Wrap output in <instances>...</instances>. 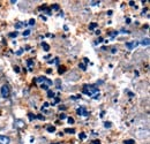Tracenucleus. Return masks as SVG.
I'll use <instances>...</instances> for the list:
<instances>
[{
	"instance_id": "obj_26",
	"label": "nucleus",
	"mask_w": 150,
	"mask_h": 144,
	"mask_svg": "<svg viewBox=\"0 0 150 144\" xmlns=\"http://www.w3.org/2000/svg\"><path fill=\"white\" fill-rule=\"evenodd\" d=\"M60 119H61V120H62V119H66V115H65L64 113H62V114H60Z\"/></svg>"
},
{
	"instance_id": "obj_1",
	"label": "nucleus",
	"mask_w": 150,
	"mask_h": 144,
	"mask_svg": "<svg viewBox=\"0 0 150 144\" xmlns=\"http://www.w3.org/2000/svg\"><path fill=\"white\" fill-rule=\"evenodd\" d=\"M36 82L39 83L40 88H42V89H44V90H47V89H49V87L52 84V82H51L50 80H47L46 77H43V76L37 77V78H36Z\"/></svg>"
},
{
	"instance_id": "obj_24",
	"label": "nucleus",
	"mask_w": 150,
	"mask_h": 144,
	"mask_svg": "<svg viewBox=\"0 0 150 144\" xmlns=\"http://www.w3.org/2000/svg\"><path fill=\"white\" fill-rule=\"evenodd\" d=\"M104 126L106 127V128H110V127H111V124H110V122H105Z\"/></svg>"
},
{
	"instance_id": "obj_28",
	"label": "nucleus",
	"mask_w": 150,
	"mask_h": 144,
	"mask_svg": "<svg viewBox=\"0 0 150 144\" xmlns=\"http://www.w3.org/2000/svg\"><path fill=\"white\" fill-rule=\"evenodd\" d=\"M14 71H15L16 73H19L20 72V68L18 67V66H15V67H14Z\"/></svg>"
},
{
	"instance_id": "obj_20",
	"label": "nucleus",
	"mask_w": 150,
	"mask_h": 144,
	"mask_svg": "<svg viewBox=\"0 0 150 144\" xmlns=\"http://www.w3.org/2000/svg\"><path fill=\"white\" fill-rule=\"evenodd\" d=\"M79 137H80V138H81V140H84V138H86V134H84V133H81V134H80V136H79Z\"/></svg>"
},
{
	"instance_id": "obj_18",
	"label": "nucleus",
	"mask_w": 150,
	"mask_h": 144,
	"mask_svg": "<svg viewBox=\"0 0 150 144\" xmlns=\"http://www.w3.org/2000/svg\"><path fill=\"white\" fill-rule=\"evenodd\" d=\"M65 71H66V68H65L64 66H61V67L59 68V73H60V74H61V73H65Z\"/></svg>"
},
{
	"instance_id": "obj_3",
	"label": "nucleus",
	"mask_w": 150,
	"mask_h": 144,
	"mask_svg": "<svg viewBox=\"0 0 150 144\" xmlns=\"http://www.w3.org/2000/svg\"><path fill=\"white\" fill-rule=\"evenodd\" d=\"M9 95H11L9 87H8L7 84H4V85L1 87V96H2L4 98H7V97H9Z\"/></svg>"
},
{
	"instance_id": "obj_2",
	"label": "nucleus",
	"mask_w": 150,
	"mask_h": 144,
	"mask_svg": "<svg viewBox=\"0 0 150 144\" xmlns=\"http://www.w3.org/2000/svg\"><path fill=\"white\" fill-rule=\"evenodd\" d=\"M82 92H83L84 95L89 96V97H93V95H94V93L98 92V89H97L95 85H88V84H86V85L83 87Z\"/></svg>"
},
{
	"instance_id": "obj_7",
	"label": "nucleus",
	"mask_w": 150,
	"mask_h": 144,
	"mask_svg": "<svg viewBox=\"0 0 150 144\" xmlns=\"http://www.w3.org/2000/svg\"><path fill=\"white\" fill-rule=\"evenodd\" d=\"M14 125H15L16 128H22V127H24V122H23L22 120H16Z\"/></svg>"
},
{
	"instance_id": "obj_33",
	"label": "nucleus",
	"mask_w": 150,
	"mask_h": 144,
	"mask_svg": "<svg viewBox=\"0 0 150 144\" xmlns=\"http://www.w3.org/2000/svg\"><path fill=\"white\" fill-rule=\"evenodd\" d=\"M49 106V103H44V107H47Z\"/></svg>"
},
{
	"instance_id": "obj_30",
	"label": "nucleus",
	"mask_w": 150,
	"mask_h": 144,
	"mask_svg": "<svg viewBox=\"0 0 150 144\" xmlns=\"http://www.w3.org/2000/svg\"><path fill=\"white\" fill-rule=\"evenodd\" d=\"M22 52H23V50H19V51H18V52H16V54H19V55H20V54L22 53Z\"/></svg>"
},
{
	"instance_id": "obj_27",
	"label": "nucleus",
	"mask_w": 150,
	"mask_h": 144,
	"mask_svg": "<svg viewBox=\"0 0 150 144\" xmlns=\"http://www.w3.org/2000/svg\"><path fill=\"white\" fill-rule=\"evenodd\" d=\"M52 8H53V9H59V6H58V5H53V6H52Z\"/></svg>"
},
{
	"instance_id": "obj_29",
	"label": "nucleus",
	"mask_w": 150,
	"mask_h": 144,
	"mask_svg": "<svg viewBox=\"0 0 150 144\" xmlns=\"http://www.w3.org/2000/svg\"><path fill=\"white\" fill-rule=\"evenodd\" d=\"M93 144H100V142H99L98 140H96V141H94V142H93Z\"/></svg>"
},
{
	"instance_id": "obj_14",
	"label": "nucleus",
	"mask_w": 150,
	"mask_h": 144,
	"mask_svg": "<svg viewBox=\"0 0 150 144\" xmlns=\"http://www.w3.org/2000/svg\"><path fill=\"white\" fill-rule=\"evenodd\" d=\"M67 121H68V124H69V125H73V124H75L74 119H73L72 116H69V118L67 119Z\"/></svg>"
},
{
	"instance_id": "obj_12",
	"label": "nucleus",
	"mask_w": 150,
	"mask_h": 144,
	"mask_svg": "<svg viewBox=\"0 0 150 144\" xmlns=\"http://www.w3.org/2000/svg\"><path fill=\"white\" fill-rule=\"evenodd\" d=\"M28 67H29L30 69L34 67V61H33V60H28Z\"/></svg>"
},
{
	"instance_id": "obj_6",
	"label": "nucleus",
	"mask_w": 150,
	"mask_h": 144,
	"mask_svg": "<svg viewBox=\"0 0 150 144\" xmlns=\"http://www.w3.org/2000/svg\"><path fill=\"white\" fill-rule=\"evenodd\" d=\"M76 112H77V114H79V115H86V116L88 115V112H87L83 107L77 108V111H76Z\"/></svg>"
},
{
	"instance_id": "obj_13",
	"label": "nucleus",
	"mask_w": 150,
	"mask_h": 144,
	"mask_svg": "<svg viewBox=\"0 0 150 144\" xmlns=\"http://www.w3.org/2000/svg\"><path fill=\"white\" fill-rule=\"evenodd\" d=\"M47 97H49V98H53V97H54V93H53V91H47Z\"/></svg>"
},
{
	"instance_id": "obj_11",
	"label": "nucleus",
	"mask_w": 150,
	"mask_h": 144,
	"mask_svg": "<svg viewBox=\"0 0 150 144\" xmlns=\"http://www.w3.org/2000/svg\"><path fill=\"white\" fill-rule=\"evenodd\" d=\"M47 131H49V133H54V131H56V127H53V126L47 127Z\"/></svg>"
},
{
	"instance_id": "obj_23",
	"label": "nucleus",
	"mask_w": 150,
	"mask_h": 144,
	"mask_svg": "<svg viewBox=\"0 0 150 144\" xmlns=\"http://www.w3.org/2000/svg\"><path fill=\"white\" fill-rule=\"evenodd\" d=\"M30 34V30H25L24 32H23V36H28Z\"/></svg>"
},
{
	"instance_id": "obj_35",
	"label": "nucleus",
	"mask_w": 150,
	"mask_h": 144,
	"mask_svg": "<svg viewBox=\"0 0 150 144\" xmlns=\"http://www.w3.org/2000/svg\"><path fill=\"white\" fill-rule=\"evenodd\" d=\"M40 18H43V21H46V18H45V16H43V15H42V16H40Z\"/></svg>"
},
{
	"instance_id": "obj_32",
	"label": "nucleus",
	"mask_w": 150,
	"mask_h": 144,
	"mask_svg": "<svg viewBox=\"0 0 150 144\" xmlns=\"http://www.w3.org/2000/svg\"><path fill=\"white\" fill-rule=\"evenodd\" d=\"M126 22L127 23H131V18H126Z\"/></svg>"
},
{
	"instance_id": "obj_9",
	"label": "nucleus",
	"mask_w": 150,
	"mask_h": 144,
	"mask_svg": "<svg viewBox=\"0 0 150 144\" xmlns=\"http://www.w3.org/2000/svg\"><path fill=\"white\" fill-rule=\"evenodd\" d=\"M65 131H66V133H68V134H74L75 129L74 128H66V129H65Z\"/></svg>"
},
{
	"instance_id": "obj_22",
	"label": "nucleus",
	"mask_w": 150,
	"mask_h": 144,
	"mask_svg": "<svg viewBox=\"0 0 150 144\" xmlns=\"http://www.w3.org/2000/svg\"><path fill=\"white\" fill-rule=\"evenodd\" d=\"M22 25H24V23H18V24L15 25V28H16V29H19V28H21Z\"/></svg>"
},
{
	"instance_id": "obj_15",
	"label": "nucleus",
	"mask_w": 150,
	"mask_h": 144,
	"mask_svg": "<svg viewBox=\"0 0 150 144\" xmlns=\"http://www.w3.org/2000/svg\"><path fill=\"white\" fill-rule=\"evenodd\" d=\"M95 28H97V23H91V24L89 25V29H90V30H94Z\"/></svg>"
},
{
	"instance_id": "obj_34",
	"label": "nucleus",
	"mask_w": 150,
	"mask_h": 144,
	"mask_svg": "<svg viewBox=\"0 0 150 144\" xmlns=\"http://www.w3.org/2000/svg\"><path fill=\"white\" fill-rule=\"evenodd\" d=\"M129 5H131V6H134V1H129Z\"/></svg>"
},
{
	"instance_id": "obj_16",
	"label": "nucleus",
	"mask_w": 150,
	"mask_h": 144,
	"mask_svg": "<svg viewBox=\"0 0 150 144\" xmlns=\"http://www.w3.org/2000/svg\"><path fill=\"white\" fill-rule=\"evenodd\" d=\"M79 67H80L82 71H86V69H87V67H86V65H84V64H80V65H79Z\"/></svg>"
},
{
	"instance_id": "obj_10",
	"label": "nucleus",
	"mask_w": 150,
	"mask_h": 144,
	"mask_svg": "<svg viewBox=\"0 0 150 144\" xmlns=\"http://www.w3.org/2000/svg\"><path fill=\"white\" fill-rule=\"evenodd\" d=\"M141 44H142V45H147V46H148V45H149V38H144L143 40H141Z\"/></svg>"
},
{
	"instance_id": "obj_25",
	"label": "nucleus",
	"mask_w": 150,
	"mask_h": 144,
	"mask_svg": "<svg viewBox=\"0 0 150 144\" xmlns=\"http://www.w3.org/2000/svg\"><path fill=\"white\" fill-rule=\"evenodd\" d=\"M28 115H29V119H30V120H33V119H35V116H34V115H33L31 113H29Z\"/></svg>"
},
{
	"instance_id": "obj_5",
	"label": "nucleus",
	"mask_w": 150,
	"mask_h": 144,
	"mask_svg": "<svg viewBox=\"0 0 150 144\" xmlns=\"http://www.w3.org/2000/svg\"><path fill=\"white\" fill-rule=\"evenodd\" d=\"M136 46H137V42H128V43H126V47L128 50H133Z\"/></svg>"
},
{
	"instance_id": "obj_4",
	"label": "nucleus",
	"mask_w": 150,
	"mask_h": 144,
	"mask_svg": "<svg viewBox=\"0 0 150 144\" xmlns=\"http://www.w3.org/2000/svg\"><path fill=\"white\" fill-rule=\"evenodd\" d=\"M11 143V140L8 136H5V135H0V144H9Z\"/></svg>"
},
{
	"instance_id": "obj_21",
	"label": "nucleus",
	"mask_w": 150,
	"mask_h": 144,
	"mask_svg": "<svg viewBox=\"0 0 150 144\" xmlns=\"http://www.w3.org/2000/svg\"><path fill=\"white\" fill-rule=\"evenodd\" d=\"M29 24H30V25H34V24H35V20H34V18L29 20Z\"/></svg>"
},
{
	"instance_id": "obj_19",
	"label": "nucleus",
	"mask_w": 150,
	"mask_h": 144,
	"mask_svg": "<svg viewBox=\"0 0 150 144\" xmlns=\"http://www.w3.org/2000/svg\"><path fill=\"white\" fill-rule=\"evenodd\" d=\"M19 35V32L18 31H15V32H12V34H9V37H16Z\"/></svg>"
},
{
	"instance_id": "obj_31",
	"label": "nucleus",
	"mask_w": 150,
	"mask_h": 144,
	"mask_svg": "<svg viewBox=\"0 0 150 144\" xmlns=\"http://www.w3.org/2000/svg\"><path fill=\"white\" fill-rule=\"evenodd\" d=\"M37 118H38V119H39V120H43V119H44V118H43V116H42V115H40V114H39V115H38Z\"/></svg>"
},
{
	"instance_id": "obj_17",
	"label": "nucleus",
	"mask_w": 150,
	"mask_h": 144,
	"mask_svg": "<svg viewBox=\"0 0 150 144\" xmlns=\"http://www.w3.org/2000/svg\"><path fill=\"white\" fill-rule=\"evenodd\" d=\"M124 143L125 144H134L135 143V141H133V140H127V141H125Z\"/></svg>"
},
{
	"instance_id": "obj_8",
	"label": "nucleus",
	"mask_w": 150,
	"mask_h": 144,
	"mask_svg": "<svg viewBox=\"0 0 150 144\" xmlns=\"http://www.w3.org/2000/svg\"><path fill=\"white\" fill-rule=\"evenodd\" d=\"M42 46H43V50H44V51H46V52L50 50V45H49V44H46L45 42H43V43H42Z\"/></svg>"
}]
</instances>
